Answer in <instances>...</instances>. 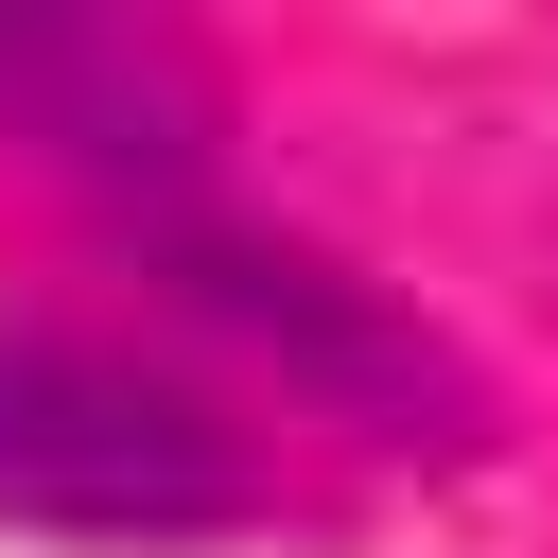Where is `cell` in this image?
Instances as JSON below:
<instances>
[{"label": "cell", "mask_w": 558, "mask_h": 558, "mask_svg": "<svg viewBox=\"0 0 558 558\" xmlns=\"http://www.w3.org/2000/svg\"><path fill=\"white\" fill-rule=\"evenodd\" d=\"M244 506H262V453L192 384H157L87 331H0V523L192 541V523H244Z\"/></svg>", "instance_id": "1"}, {"label": "cell", "mask_w": 558, "mask_h": 558, "mask_svg": "<svg viewBox=\"0 0 558 558\" xmlns=\"http://www.w3.org/2000/svg\"><path fill=\"white\" fill-rule=\"evenodd\" d=\"M157 279L174 296H209L227 331H262L296 384H331L349 418H384V436H471V384H453V349L436 331H401L384 296H349L331 262H296V244H244V227H157Z\"/></svg>", "instance_id": "2"}, {"label": "cell", "mask_w": 558, "mask_h": 558, "mask_svg": "<svg viewBox=\"0 0 558 558\" xmlns=\"http://www.w3.org/2000/svg\"><path fill=\"white\" fill-rule=\"evenodd\" d=\"M0 122L52 140V157H87V174H174L192 157L174 52L122 35V17H35V0H0Z\"/></svg>", "instance_id": "3"}]
</instances>
